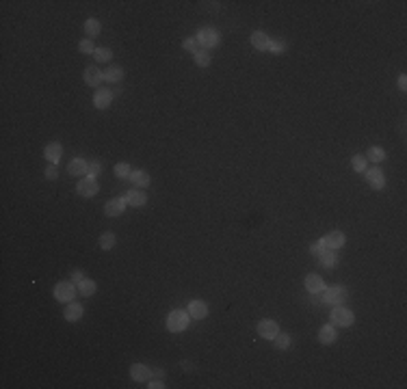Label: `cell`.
<instances>
[{
	"instance_id": "obj_41",
	"label": "cell",
	"mask_w": 407,
	"mask_h": 389,
	"mask_svg": "<svg viewBox=\"0 0 407 389\" xmlns=\"http://www.w3.org/2000/svg\"><path fill=\"white\" fill-rule=\"evenodd\" d=\"M85 275H83V270H74L72 272V281H83Z\"/></svg>"
},
{
	"instance_id": "obj_43",
	"label": "cell",
	"mask_w": 407,
	"mask_h": 389,
	"mask_svg": "<svg viewBox=\"0 0 407 389\" xmlns=\"http://www.w3.org/2000/svg\"><path fill=\"white\" fill-rule=\"evenodd\" d=\"M152 374H154V376H156V379H162V376H165V372H162V370H158V368H156V370H152Z\"/></svg>"
},
{
	"instance_id": "obj_4",
	"label": "cell",
	"mask_w": 407,
	"mask_h": 389,
	"mask_svg": "<svg viewBox=\"0 0 407 389\" xmlns=\"http://www.w3.org/2000/svg\"><path fill=\"white\" fill-rule=\"evenodd\" d=\"M76 292H78V288H76L72 281H59L57 286H54V299H57L59 303H72Z\"/></svg>"
},
{
	"instance_id": "obj_35",
	"label": "cell",
	"mask_w": 407,
	"mask_h": 389,
	"mask_svg": "<svg viewBox=\"0 0 407 389\" xmlns=\"http://www.w3.org/2000/svg\"><path fill=\"white\" fill-rule=\"evenodd\" d=\"M78 50L83 52V54H94L95 52V46H94V41L91 39H83L78 43Z\"/></svg>"
},
{
	"instance_id": "obj_19",
	"label": "cell",
	"mask_w": 407,
	"mask_h": 389,
	"mask_svg": "<svg viewBox=\"0 0 407 389\" xmlns=\"http://www.w3.org/2000/svg\"><path fill=\"white\" fill-rule=\"evenodd\" d=\"M126 201H124V197L122 199H111L108 204L104 206V212H106V216H111V218H115V216H119L122 214L124 210H126Z\"/></svg>"
},
{
	"instance_id": "obj_38",
	"label": "cell",
	"mask_w": 407,
	"mask_h": 389,
	"mask_svg": "<svg viewBox=\"0 0 407 389\" xmlns=\"http://www.w3.org/2000/svg\"><path fill=\"white\" fill-rule=\"evenodd\" d=\"M323 251H325V246H323L321 240H316V242H312V244H310V253H312V255H316V257H318V255L323 253Z\"/></svg>"
},
{
	"instance_id": "obj_40",
	"label": "cell",
	"mask_w": 407,
	"mask_h": 389,
	"mask_svg": "<svg viewBox=\"0 0 407 389\" xmlns=\"http://www.w3.org/2000/svg\"><path fill=\"white\" fill-rule=\"evenodd\" d=\"M148 387H150V389H162V387H165V383H162L160 379H156V381H150Z\"/></svg>"
},
{
	"instance_id": "obj_33",
	"label": "cell",
	"mask_w": 407,
	"mask_h": 389,
	"mask_svg": "<svg viewBox=\"0 0 407 389\" xmlns=\"http://www.w3.org/2000/svg\"><path fill=\"white\" fill-rule=\"evenodd\" d=\"M286 48H288V43L282 41V39H271V43H269V52H273V54L286 52Z\"/></svg>"
},
{
	"instance_id": "obj_12",
	"label": "cell",
	"mask_w": 407,
	"mask_h": 389,
	"mask_svg": "<svg viewBox=\"0 0 407 389\" xmlns=\"http://www.w3.org/2000/svg\"><path fill=\"white\" fill-rule=\"evenodd\" d=\"M124 201L132 208H143L148 204V195H145L143 190H128V193L124 195Z\"/></svg>"
},
{
	"instance_id": "obj_18",
	"label": "cell",
	"mask_w": 407,
	"mask_h": 389,
	"mask_svg": "<svg viewBox=\"0 0 407 389\" xmlns=\"http://www.w3.org/2000/svg\"><path fill=\"white\" fill-rule=\"evenodd\" d=\"M43 156H46V160L50 164H57L59 160H61V156H63L61 143H48V147L43 150Z\"/></svg>"
},
{
	"instance_id": "obj_5",
	"label": "cell",
	"mask_w": 407,
	"mask_h": 389,
	"mask_svg": "<svg viewBox=\"0 0 407 389\" xmlns=\"http://www.w3.org/2000/svg\"><path fill=\"white\" fill-rule=\"evenodd\" d=\"M353 320H355L353 311L346 309L344 305H336V307L332 309V325L334 327H351L353 325Z\"/></svg>"
},
{
	"instance_id": "obj_23",
	"label": "cell",
	"mask_w": 407,
	"mask_h": 389,
	"mask_svg": "<svg viewBox=\"0 0 407 389\" xmlns=\"http://www.w3.org/2000/svg\"><path fill=\"white\" fill-rule=\"evenodd\" d=\"M318 264H321L323 268H334L336 264H338V255H336V251L325 249L323 253L318 255Z\"/></svg>"
},
{
	"instance_id": "obj_28",
	"label": "cell",
	"mask_w": 407,
	"mask_h": 389,
	"mask_svg": "<svg viewBox=\"0 0 407 389\" xmlns=\"http://www.w3.org/2000/svg\"><path fill=\"white\" fill-rule=\"evenodd\" d=\"M115 244H117V236H115V234L106 232V234L100 236V249H102V251H111Z\"/></svg>"
},
{
	"instance_id": "obj_26",
	"label": "cell",
	"mask_w": 407,
	"mask_h": 389,
	"mask_svg": "<svg viewBox=\"0 0 407 389\" xmlns=\"http://www.w3.org/2000/svg\"><path fill=\"white\" fill-rule=\"evenodd\" d=\"M366 160L379 164L381 160H386V150H383V147H371V150L366 151Z\"/></svg>"
},
{
	"instance_id": "obj_25",
	"label": "cell",
	"mask_w": 407,
	"mask_h": 389,
	"mask_svg": "<svg viewBox=\"0 0 407 389\" xmlns=\"http://www.w3.org/2000/svg\"><path fill=\"white\" fill-rule=\"evenodd\" d=\"M193 59H195V65H197V67H208L210 61H213V59H210V52L204 50V48L195 50V52H193Z\"/></svg>"
},
{
	"instance_id": "obj_39",
	"label": "cell",
	"mask_w": 407,
	"mask_h": 389,
	"mask_svg": "<svg viewBox=\"0 0 407 389\" xmlns=\"http://www.w3.org/2000/svg\"><path fill=\"white\" fill-rule=\"evenodd\" d=\"M46 178H48V180H57V178H59L57 164H48V167H46Z\"/></svg>"
},
{
	"instance_id": "obj_22",
	"label": "cell",
	"mask_w": 407,
	"mask_h": 389,
	"mask_svg": "<svg viewBox=\"0 0 407 389\" xmlns=\"http://www.w3.org/2000/svg\"><path fill=\"white\" fill-rule=\"evenodd\" d=\"M318 342L321 344H334L336 342V329L334 325H323L318 329Z\"/></svg>"
},
{
	"instance_id": "obj_7",
	"label": "cell",
	"mask_w": 407,
	"mask_h": 389,
	"mask_svg": "<svg viewBox=\"0 0 407 389\" xmlns=\"http://www.w3.org/2000/svg\"><path fill=\"white\" fill-rule=\"evenodd\" d=\"M76 190H78V195H83V197H94V195H97V190H100V184H97L95 178L87 175V178H83L78 182Z\"/></svg>"
},
{
	"instance_id": "obj_30",
	"label": "cell",
	"mask_w": 407,
	"mask_h": 389,
	"mask_svg": "<svg viewBox=\"0 0 407 389\" xmlns=\"http://www.w3.org/2000/svg\"><path fill=\"white\" fill-rule=\"evenodd\" d=\"M366 164H368V160H366V156H362V154H355L351 158V167H353V171H357V173H364Z\"/></svg>"
},
{
	"instance_id": "obj_24",
	"label": "cell",
	"mask_w": 407,
	"mask_h": 389,
	"mask_svg": "<svg viewBox=\"0 0 407 389\" xmlns=\"http://www.w3.org/2000/svg\"><path fill=\"white\" fill-rule=\"evenodd\" d=\"M95 290H97V286H95L94 279H87L85 277L83 281H78V292L83 294V297H94Z\"/></svg>"
},
{
	"instance_id": "obj_37",
	"label": "cell",
	"mask_w": 407,
	"mask_h": 389,
	"mask_svg": "<svg viewBox=\"0 0 407 389\" xmlns=\"http://www.w3.org/2000/svg\"><path fill=\"white\" fill-rule=\"evenodd\" d=\"M100 173H102V162H100V160L89 162V173H87V175H91V178H97Z\"/></svg>"
},
{
	"instance_id": "obj_10",
	"label": "cell",
	"mask_w": 407,
	"mask_h": 389,
	"mask_svg": "<svg viewBox=\"0 0 407 389\" xmlns=\"http://www.w3.org/2000/svg\"><path fill=\"white\" fill-rule=\"evenodd\" d=\"M113 91L111 89H97L95 91V95H94V104H95V108H100V111H106L108 106H111V102H113Z\"/></svg>"
},
{
	"instance_id": "obj_15",
	"label": "cell",
	"mask_w": 407,
	"mask_h": 389,
	"mask_svg": "<svg viewBox=\"0 0 407 389\" xmlns=\"http://www.w3.org/2000/svg\"><path fill=\"white\" fill-rule=\"evenodd\" d=\"M104 80V72H100V67H95V65H89V67L85 69V82L89 87H100V82Z\"/></svg>"
},
{
	"instance_id": "obj_21",
	"label": "cell",
	"mask_w": 407,
	"mask_h": 389,
	"mask_svg": "<svg viewBox=\"0 0 407 389\" xmlns=\"http://www.w3.org/2000/svg\"><path fill=\"white\" fill-rule=\"evenodd\" d=\"M130 180L134 182V186H139V188H148L152 184V178L148 171H143V169H137V171L130 173Z\"/></svg>"
},
{
	"instance_id": "obj_1",
	"label": "cell",
	"mask_w": 407,
	"mask_h": 389,
	"mask_svg": "<svg viewBox=\"0 0 407 389\" xmlns=\"http://www.w3.org/2000/svg\"><path fill=\"white\" fill-rule=\"evenodd\" d=\"M188 325H191V314L184 309H173L169 316H167V329L171 333H182L187 331Z\"/></svg>"
},
{
	"instance_id": "obj_34",
	"label": "cell",
	"mask_w": 407,
	"mask_h": 389,
	"mask_svg": "<svg viewBox=\"0 0 407 389\" xmlns=\"http://www.w3.org/2000/svg\"><path fill=\"white\" fill-rule=\"evenodd\" d=\"M130 173H132V169H130V164H126V162H122V164H117L115 167V175L119 180H130Z\"/></svg>"
},
{
	"instance_id": "obj_14",
	"label": "cell",
	"mask_w": 407,
	"mask_h": 389,
	"mask_svg": "<svg viewBox=\"0 0 407 389\" xmlns=\"http://www.w3.org/2000/svg\"><path fill=\"white\" fill-rule=\"evenodd\" d=\"M251 46L256 48V50L260 52H267L269 50V43H271V37L267 35V32H262V30H253L251 32Z\"/></svg>"
},
{
	"instance_id": "obj_6",
	"label": "cell",
	"mask_w": 407,
	"mask_h": 389,
	"mask_svg": "<svg viewBox=\"0 0 407 389\" xmlns=\"http://www.w3.org/2000/svg\"><path fill=\"white\" fill-rule=\"evenodd\" d=\"M366 182L371 186L373 190H383L386 186V178H383V171L379 167H373V169H366Z\"/></svg>"
},
{
	"instance_id": "obj_31",
	"label": "cell",
	"mask_w": 407,
	"mask_h": 389,
	"mask_svg": "<svg viewBox=\"0 0 407 389\" xmlns=\"http://www.w3.org/2000/svg\"><path fill=\"white\" fill-rule=\"evenodd\" d=\"M273 342H275V346H278V350H288V348H290V344H292V339H290V335L278 333Z\"/></svg>"
},
{
	"instance_id": "obj_32",
	"label": "cell",
	"mask_w": 407,
	"mask_h": 389,
	"mask_svg": "<svg viewBox=\"0 0 407 389\" xmlns=\"http://www.w3.org/2000/svg\"><path fill=\"white\" fill-rule=\"evenodd\" d=\"M94 57H95V61H100V63H106V61H111V57H113V50H111V48H95Z\"/></svg>"
},
{
	"instance_id": "obj_9",
	"label": "cell",
	"mask_w": 407,
	"mask_h": 389,
	"mask_svg": "<svg viewBox=\"0 0 407 389\" xmlns=\"http://www.w3.org/2000/svg\"><path fill=\"white\" fill-rule=\"evenodd\" d=\"M280 333V327L275 320H260L258 322V335L264 339H275V335Z\"/></svg>"
},
{
	"instance_id": "obj_16",
	"label": "cell",
	"mask_w": 407,
	"mask_h": 389,
	"mask_svg": "<svg viewBox=\"0 0 407 389\" xmlns=\"http://www.w3.org/2000/svg\"><path fill=\"white\" fill-rule=\"evenodd\" d=\"M306 288H308V292H312V294H321L325 290L323 277L316 275V272H310V275L306 277Z\"/></svg>"
},
{
	"instance_id": "obj_2",
	"label": "cell",
	"mask_w": 407,
	"mask_h": 389,
	"mask_svg": "<svg viewBox=\"0 0 407 389\" xmlns=\"http://www.w3.org/2000/svg\"><path fill=\"white\" fill-rule=\"evenodd\" d=\"M346 297H349V290L343 286H332V288H325L323 290V303L327 305H344Z\"/></svg>"
},
{
	"instance_id": "obj_8",
	"label": "cell",
	"mask_w": 407,
	"mask_h": 389,
	"mask_svg": "<svg viewBox=\"0 0 407 389\" xmlns=\"http://www.w3.org/2000/svg\"><path fill=\"white\" fill-rule=\"evenodd\" d=\"M321 242H323L325 249L336 251V249H343V246H344L346 236L343 232H329L327 236H323V238H321Z\"/></svg>"
},
{
	"instance_id": "obj_29",
	"label": "cell",
	"mask_w": 407,
	"mask_h": 389,
	"mask_svg": "<svg viewBox=\"0 0 407 389\" xmlns=\"http://www.w3.org/2000/svg\"><path fill=\"white\" fill-rule=\"evenodd\" d=\"M124 78V69L117 67V65H111V67L104 72V80L106 82H119Z\"/></svg>"
},
{
	"instance_id": "obj_3",
	"label": "cell",
	"mask_w": 407,
	"mask_h": 389,
	"mask_svg": "<svg viewBox=\"0 0 407 389\" xmlns=\"http://www.w3.org/2000/svg\"><path fill=\"white\" fill-rule=\"evenodd\" d=\"M195 39H197L199 48H204V50H210V48H217L221 43V35L217 32L215 29H199L197 35H195Z\"/></svg>"
},
{
	"instance_id": "obj_36",
	"label": "cell",
	"mask_w": 407,
	"mask_h": 389,
	"mask_svg": "<svg viewBox=\"0 0 407 389\" xmlns=\"http://www.w3.org/2000/svg\"><path fill=\"white\" fill-rule=\"evenodd\" d=\"M182 48L184 50H188V52H195V50H199V43L195 37H187V39L182 41Z\"/></svg>"
},
{
	"instance_id": "obj_17",
	"label": "cell",
	"mask_w": 407,
	"mask_h": 389,
	"mask_svg": "<svg viewBox=\"0 0 407 389\" xmlns=\"http://www.w3.org/2000/svg\"><path fill=\"white\" fill-rule=\"evenodd\" d=\"M67 173H69V175H78V178H83V175L89 173V162L83 160V158H74V160L67 164Z\"/></svg>"
},
{
	"instance_id": "obj_13",
	"label": "cell",
	"mask_w": 407,
	"mask_h": 389,
	"mask_svg": "<svg viewBox=\"0 0 407 389\" xmlns=\"http://www.w3.org/2000/svg\"><path fill=\"white\" fill-rule=\"evenodd\" d=\"M130 379L139 381V383L150 381L152 379V370L148 368V365H143V363H132V365H130Z\"/></svg>"
},
{
	"instance_id": "obj_27",
	"label": "cell",
	"mask_w": 407,
	"mask_h": 389,
	"mask_svg": "<svg viewBox=\"0 0 407 389\" xmlns=\"http://www.w3.org/2000/svg\"><path fill=\"white\" fill-rule=\"evenodd\" d=\"M100 30H102V24H100V20L97 18H89L85 22V32L89 37H97L100 35Z\"/></svg>"
},
{
	"instance_id": "obj_20",
	"label": "cell",
	"mask_w": 407,
	"mask_h": 389,
	"mask_svg": "<svg viewBox=\"0 0 407 389\" xmlns=\"http://www.w3.org/2000/svg\"><path fill=\"white\" fill-rule=\"evenodd\" d=\"M188 314H191V318H195V320H202V318L208 316V305H206L204 300H191V303H188Z\"/></svg>"
},
{
	"instance_id": "obj_42",
	"label": "cell",
	"mask_w": 407,
	"mask_h": 389,
	"mask_svg": "<svg viewBox=\"0 0 407 389\" xmlns=\"http://www.w3.org/2000/svg\"><path fill=\"white\" fill-rule=\"evenodd\" d=\"M399 89L401 91L407 89V78H405V76H399Z\"/></svg>"
},
{
	"instance_id": "obj_11",
	"label": "cell",
	"mask_w": 407,
	"mask_h": 389,
	"mask_svg": "<svg viewBox=\"0 0 407 389\" xmlns=\"http://www.w3.org/2000/svg\"><path fill=\"white\" fill-rule=\"evenodd\" d=\"M83 316H85V307L80 303H74V300L72 303H67V307H65V311H63V318L67 322H78Z\"/></svg>"
}]
</instances>
